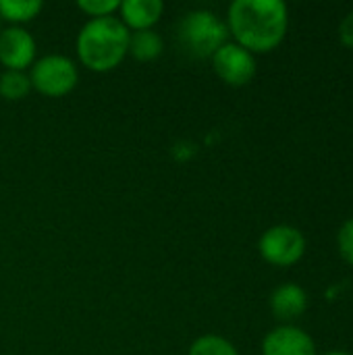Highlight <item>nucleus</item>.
<instances>
[{"instance_id":"4","label":"nucleus","mask_w":353,"mask_h":355,"mask_svg":"<svg viewBox=\"0 0 353 355\" xmlns=\"http://www.w3.org/2000/svg\"><path fill=\"white\" fill-rule=\"evenodd\" d=\"M79 73L73 60L60 54H50L40 58L29 75L31 87H35L40 94L50 98L67 96L77 85Z\"/></svg>"},{"instance_id":"10","label":"nucleus","mask_w":353,"mask_h":355,"mask_svg":"<svg viewBox=\"0 0 353 355\" xmlns=\"http://www.w3.org/2000/svg\"><path fill=\"white\" fill-rule=\"evenodd\" d=\"M270 308L273 314L281 320H293L298 316H302L308 308V295L300 285L287 283L281 285L273 297H270Z\"/></svg>"},{"instance_id":"8","label":"nucleus","mask_w":353,"mask_h":355,"mask_svg":"<svg viewBox=\"0 0 353 355\" xmlns=\"http://www.w3.org/2000/svg\"><path fill=\"white\" fill-rule=\"evenodd\" d=\"M264 355H316L314 341L308 333L295 327H281L270 331L262 343Z\"/></svg>"},{"instance_id":"7","label":"nucleus","mask_w":353,"mask_h":355,"mask_svg":"<svg viewBox=\"0 0 353 355\" xmlns=\"http://www.w3.org/2000/svg\"><path fill=\"white\" fill-rule=\"evenodd\" d=\"M35 58V42L23 27H8L0 31V62L6 71H23Z\"/></svg>"},{"instance_id":"15","label":"nucleus","mask_w":353,"mask_h":355,"mask_svg":"<svg viewBox=\"0 0 353 355\" xmlns=\"http://www.w3.org/2000/svg\"><path fill=\"white\" fill-rule=\"evenodd\" d=\"M77 6L92 19H102V17H112V12L121 8V2L119 0H79Z\"/></svg>"},{"instance_id":"5","label":"nucleus","mask_w":353,"mask_h":355,"mask_svg":"<svg viewBox=\"0 0 353 355\" xmlns=\"http://www.w3.org/2000/svg\"><path fill=\"white\" fill-rule=\"evenodd\" d=\"M260 254L266 262L275 266H291L295 264L306 250V239L302 231L289 225H277L270 227L260 237Z\"/></svg>"},{"instance_id":"13","label":"nucleus","mask_w":353,"mask_h":355,"mask_svg":"<svg viewBox=\"0 0 353 355\" xmlns=\"http://www.w3.org/2000/svg\"><path fill=\"white\" fill-rule=\"evenodd\" d=\"M31 89V81L23 71H4L0 75V96L4 100H23Z\"/></svg>"},{"instance_id":"2","label":"nucleus","mask_w":353,"mask_h":355,"mask_svg":"<svg viewBox=\"0 0 353 355\" xmlns=\"http://www.w3.org/2000/svg\"><path fill=\"white\" fill-rule=\"evenodd\" d=\"M129 29L117 17L92 19L79 31L77 54L92 71H112L129 52Z\"/></svg>"},{"instance_id":"6","label":"nucleus","mask_w":353,"mask_h":355,"mask_svg":"<svg viewBox=\"0 0 353 355\" xmlns=\"http://www.w3.org/2000/svg\"><path fill=\"white\" fill-rule=\"evenodd\" d=\"M212 64L216 75L229 85H246L256 75V60L252 52L241 48L239 44H225L212 56Z\"/></svg>"},{"instance_id":"1","label":"nucleus","mask_w":353,"mask_h":355,"mask_svg":"<svg viewBox=\"0 0 353 355\" xmlns=\"http://www.w3.org/2000/svg\"><path fill=\"white\" fill-rule=\"evenodd\" d=\"M229 31L248 52H268L285 37L287 6L281 0H235L229 6Z\"/></svg>"},{"instance_id":"12","label":"nucleus","mask_w":353,"mask_h":355,"mask_svg":"<svg viewBox=\"0 0 353 355\" xmlns=\"http://www.w3.org/2000/svg\"><path fill=\"white\" fill-rule=\"evenodd\" d=\"M40 0H0V17L10 23H27L42 10Z\"/></svg>"},{"instance_id":"3","label":"nucleus","mask_w":353,"mask_h":355,"mask_svg":"<svg viewBox=\"0 0 353 355\" xmlns=\"http://www.w3.org/2000/svg\"><path fill=\"white\" fill-rule=\"evenodd\" d=\"M229 27L212 10H191L179 25V44L193 58H212L227 44Z\"/></svg>"},{"instance_id":"14","label":"nucleus","mask_w":353,"mask_h":355,"mask_svg":"<svg viewBox=\"0 0 353 355\" xmlns=\"http://www.w3.org/2000/svg\"><path fill=\"white\" fill-rule=\"evenodd\" d=\"M189 355H239L237 349L223 337H216V335H206V337H200L191 349Z\"/></svg>"},{"instance_id":"11","label":"nucleus","mask_w":353,"mask_h":355,"mask_svg":"<svg viewBox=\"0 0 353 355\" xmlns=\"http://www.w3.org/2000/svg\"><path fill=\"white\" fill-rule=\"evenodd\" d=\"M162 37L152 31V29H141V31H133L129 35V52L133 54V58L148 62L154 60L162 54Z\"/></svg>"},{"instance_id":"16","label":"nucleus","mask_w":353,"mask_h":355,"mask_svg":"<svg viewBox=\"0 0 353 355\" xmlns=\"http://www.w3.org/2000/svg\"><path fill=\"white\" fill-rule=\"evenodd\" d=\"M337 243H339V254L343 256V260L353 264V218H350L341 227L339 237H337Z\"/></svg>"},{"instance_id":"18","label":"nucleus","mask_w":353,"mask_h":355,"mask_svg":"<svg viewBox=\"0 0 353 355\" xmlns=\"http://www.w3.org/2000/svg\"><path fill=\"white\" fill-rule=\"evenodd\" d=\"M327 355H350V354H343V352H333V354H327Z\"/></svg>"},{"instance_id":"9","label":"nucleus","mask_w":353,"mask_h":355,"mask_svg":"<svg viewBox=\"0 0 353 355\" xmlns=\"http://www.w3.org/2000/svg\"><path fill=\"white\" fill-rule=\"evenodd\" d=\"M119 10L123 15L125 27L141 31L158 23V19L162 17L164 4L160 0H127V2H121Z\"/></svg>"},{"instance_id":"19","label":"nucleus","mask_w":353,"mask_h":355,"mask_svg":"<svg viewBox=\"0 0 353 355\" xmlns=\"http://www.w3.org/2000/svg\"><path fill=\"white\" fill-rule=\"evenodd\" d=\"M0 31H2V17H0Z\"/></svg>"},{"instance_id":"17","label":"nucleus","mask_w":353,"mask_h":355,"mask_svg":"<svg viewBox=\"0 0 353 355\" xmlns=\"http://www.w3.org/2000/svg\"><path fill=\"white\" fill-rule=\"evenodd\" d=\"M339 37H341V42L347 48H353V10L341 21V25H339Z\"/></svg>"}]
</instances>
